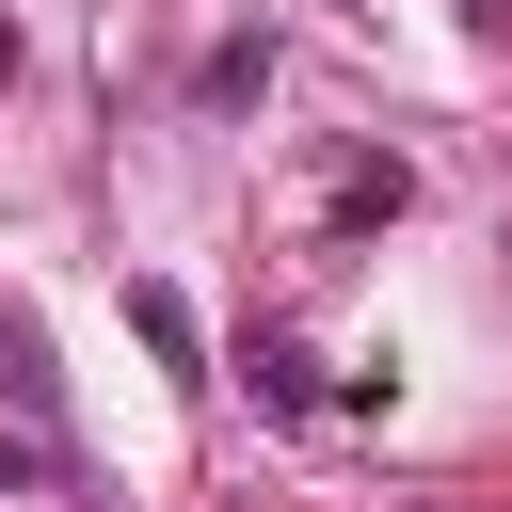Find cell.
Returning a JSON list of instances; mask_svg holds the SVG:
<instances>
[{"label":"cell","instance_id":"obj_3","mask_svg":"<svg viewBox=\"0 0 512 512\" xmlns=\"http://www.w3.org/2000/svg\"><path fill=\"white\" fill-rule=\"evenodd\" d=\"M320 400H336V384L304 368V336H256V416H320Z\"/></svg>","mask_w":512,"mask_h":512},{"label":"cell","instance_id":"obj_4","mask_svg":"<svg viewBox=\"0 0 512 512\" xmlns=\"http://www.w3.org/2000/svg\"><path fill=\"white\" fill-rule=\"evenodd\" d=\"M240 96H272V32H240V48H208V112H240Z\"/></svg>","mask_w":512,"mask_h":512},{"label":"cell","instance_id":"obj_6","mask_svg":"<svg viewBox=\"0 0 512 512\" xmlns=\"http://www.w3.org/2000/svg\"><path fill=\"white\" fill-rule=\"evenodd\" d=\"M16 464H32V448H0V480H16Z\"/></svg>","mask_w":512,"mask_h":512},{"label":"cell","instance_id":"obj_2","mask_svg":"<svg viewBox=\"0 0 512 512\" xmlns=\"http://www.w3.org/2000/svg\"><path fill=\"white\" fill-rule=\"evenodd\" d=\"M128 336H144V352H160V368H176V384H192V368H208V336H192V304H176V288H128Z\"/></svg>","mask_w":512,"mask_h":512},{"label":"cell","instance_id":"obj_5","mask_svg":"<svg viewBox=\"0 0 512 512\" xmlns=\"http://www.w3.org/2000/svg\"><path fill=\"white\" fill-rule=\"evenodd\" d=\"M16 64H32V48H16V16H0V80H16Z\"/></svg>","mask_w":512,"mask_h":512},{"label":"cell","instance_id":"obj_1","mask_svg":"<svg viewBox=\"0 0 512 512\" xmlns=\"http://www.w3.org/2000/svg\"><path fill=\"white\" fill-rule=\"evenodd\" d=\"M416 208V160H336V224H400Z\"/></svg>","mask_w":512,"mask_h":512}]
</instances>
